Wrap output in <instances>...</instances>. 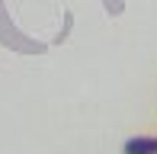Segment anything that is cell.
Masks as SVG:
<instances>
[{
  "instance_id": "6da1fadb",
  "label": "cell",
  "mask_w": 157,
  "mask_h": 154,
  "mask_svg": "<svg viewBox=\"0 0 157 154\" xmlns=\"http://www.w3.org/2000/svg\"><path fill=\"white\" fill-rule=\"evenodd\" d=\"M125 154H157V138H132L125 141Z\"/></svg>"
}]
</instances>
